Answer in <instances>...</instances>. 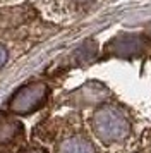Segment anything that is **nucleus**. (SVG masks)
<instances>
[{
	"instance_id": "f257e3e1",
	"label": "nucleus",
	"mask_w": 151,
	"mask_h": 153,
	"mask_svg": "<svg viewBox=\"0 0 151 153\" xmlns=\"http://www.w3.org/2000/svg\"><path fill=\"white\" fill-rule=\"evenodd\" d=\"M127 120L124 115H120L115 110H105L100 115V122L96 126V131H100L105 139L117 141L127 134Z\"/></svg>"
}]
</instances>
